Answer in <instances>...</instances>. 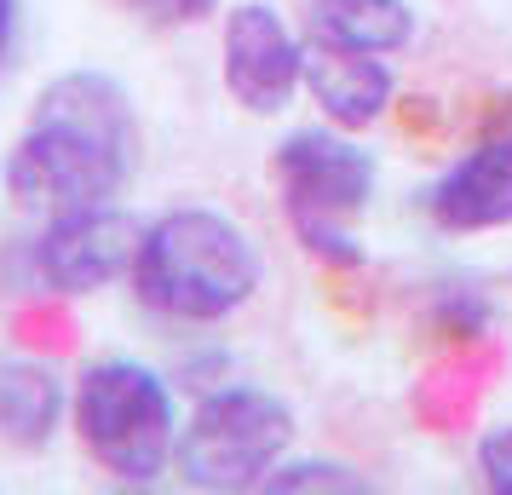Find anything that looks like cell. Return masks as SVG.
<instances>
[{"label": "cell", "instance_id": "cell-1", "mask_svg": "<svg viewBox=\"0 0 512 495\" xmlns=\"http://www.w3.org/2000/svg\"><path fill=\"white\" fill-rule=\"evenodd\" d=\"M139 167L133 93L110 70H64L35 93L24 133L6 156V196L35 219L116 202Z\"/></svg>", "mask_w": 512, "mask_h": 495}, {"label": "cell", "instance_id": "cell-2", "mask_svg": "<svg viewBox=\"0 0 512 495\" xmlns=\"http://www.w3.org/2000/svg\"><path fill=\"white\" fill-rule=\"evenodd\" d=\"M259 248L254 236L219 208H173L144 225L133 288L150 311L173 323H219L254 300Z\"/></svg>", "mask_w": 512, "mask_h": 495}, {"label": "cell", "instance_id": "cell-3", "mask_svg": "<svg viewBox=\"0 0 512 495\" xmlns=\"http://www.w3.org/2000/svg\"><path fill=\"white\" fill-rule=\"evenodd\" d=\"M70 421L81 432V449L127 490H150L173 472L179 449L173 386L133 357H98L75 375Z\"/></svg>", "mask_w": 512, "mask_h": 495}, {"label": "cell", "instance_id": "cell-4", "mask_svg": "<svg viewBox=\"0 0 512 495\" xmlns=\"http://www.w3.org/2000/svg\"><path fill=\"white\" fill-rule=\"evenodd\" d=\"M288 444H294V409L277 392L219 386L179 426L173 472L185 478L190 490H208V495L259 490L265 472L288 455Z\"/></svg>", "mask_w": 512, "mask_h": 495}, {"label": "cell", "instance_id": "cell-5", "mask_svg": "<svg viewBox=\"0 0 512 495\" xmlns=\"http://www.w3.org/2000/svg\"><path fill=\"white\" fill-rule=\"evenodd\" d=\"M277 185L288 196V219L300 242L317 254V260L334 265H357L363 248L351 242L346 219L369 208L374 190V156L363 144L340 133H323V127H300L277 144Z\"/></svg>", "mask_w": 512, "mask_h": 495}, {"label": "cell", "instance_id": "cell-6", "mask_svg": "<svg viewBox=\"0 0 512 495\" xmlns=\"http://www.w3.org/2000/svg\"><path fill=\"white\" fill-rule=\"evenodd\" d=\"M139 242H144V225L133 213L121 202H98V208L41 219V231L29 242V265H35V283L47 294L81 300V294H98V288L133 277Z\"/></svg>", "mask_w": 512, "mask_h": 495}, {"label": "cell", "instance_id": "cell-7", "mask_svg": "<svg viewBox=\"0 0 512 495\" xmlns=\"http://www.w3.org/2000/svg\"><path fill=\"white\" fill-rule=\"evenodd\" d=\"M225 87L254 116L288 110V98L305 87V47L282 24L277 6L242 0L225 12Z\"/></svg>", "mask_w": 512, "mask_h": 495}, {"label": "cell", "instance_id": "cell-8", "mask_svg": "<svg viewBox=\"0 0 512 495\" xmlns=\"http://www.w3.org/2000/svg\"><path fill=\"white\" fill-rule=\"evenodd\" d=\"M305 93L317 98L334 127H369V121L386 116L392 104V70L380 64V52H351V47H334V41H317L305 47Z\"/></svg>", "mask_w": 512, "mask_h": 495}, {"label": "cell", "instance_id": "cell-9", "mask_svg": "<svg viewBox=\"0 0 512 495\" xmlns=\"http://www.w3.org/2000/svg\"><path fill=\"white\" fill-rule=\"evenodd\" d=\"M75 380H64L47 357H0V444L47 449L70 421Z\"/></svg>", "mask_w": 512, "mask_h": 495}, {"label": "cell", "instance_id": "cell-10", "mask_svg": "<svg viewBox=\"0 0 512 495\" xmlns=\"http://www.w3.org/2000/svg\"><path fill=\"white\" fill-rule=\"evenodd\" d=\"M432 213L449 231L512 225V139L478 144L432 185Z\"/></svg>", "mask_w": 512, "mask_h": 495}, {"label": "cell", "instance_id": "cell-11", "mask_svg": "<svg viewBox=\"0 0 512 495\" xmlns=\"http://www.w3.org/2000/svg\"><path fill=\"white\" fill-rule=\"evenodd\" d=\"M311 35L386 58L415 41V12L409 0H311Z\"/></svg>", "mask_w": 512, "mask_h": 495}, {"label": "cell", "instance_id": "cell-12", "mask_svg": "<svg viewBox=\"0 0 512 495\" xmlns=\"http://www.w3.org/2000/svg\"><path fill=\"white\" fill-rule=\"evenodd\" d=\"M265 495H300V490H340V495H363L369 490V478L363 472L340 467V461H294V467H271L265 472Z\"/></svg>", "mask_w": 512, "mask_h": 495}, {"label": "cell", "instance_id": "cell-13", "mask_svg": "<svg viewBox=\"0 0 512 495\" xmlns=\"http://www.w3.org/2000/svg\"><path fill=\"white\" fill-rule=\"evenodd\" d=\"M478 472L495 495H512V426H495L478 444Z\"/></svg>", "mask_w": 512, "mask_h": 495}, {"label": "cell", "instance_id": "cell-14", "mask_svg": "<svg viewBox=\"0 0 512 495\" xmlns=\"http://www.w3.org/2000/svg\"><path fill=\"white\" fill-rule=\"evenodd\" d=\"M150 24L162 29H185V24H202V18H213L225 0H133Z\"/></svg>", "mask_w": 512, "mask_h": 495}, {"label": "cell", "instance_id": "cell-15", "mask_svg": "<svg viewBox=\"0 0 512 495\" xmlns=\"http://www.w3.org/2000/svg\"><path fill=\"white\" fill-rule=\"evenodd\" d=\"M18 52V0H0V75Z\"/></svg>", "mask_w": 512, "mask_h": 495}]
</instances>
